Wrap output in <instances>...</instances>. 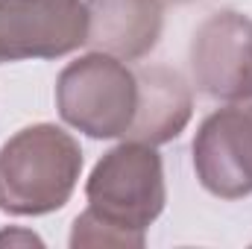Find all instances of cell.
Returning <instances> with one entry per match:
<instances>
[{
    "mask_svg": "<svg viewBox=\"0 0 252 249\" xmlns=\"http://www.w3.org/2000/svg\"><path fill=\"white\" fill-rule=\"evenodd\" d=\"M88 208L76 217L70 247H144L147 226L164 208V170L150 144L129 141L106 153L85 185Z\"/></svg>",
    "mask_w": 252,
    "mask_h": 249,
    "instance_id": "1",
    "label": "cell"
},
{
    "mask_svg": "<svg viewBox=\"0 0 252 249\" xmlns=\"http://www.w3.org/2000/svg\"><path fill=\"white\" fill-rule=\"evenodd\" d=\"M82 170L79 144L53 124L21 129L0 147V208L38 217L70 199Z\"/></svg>",
    "mask_w": 252,
    "mask_h": 249,
    "instance_id": "2",
    "label": "cell"
},
{
    "mask_svg": "<svg viewBox=\"0 0 252 249\" xmlns=\"http://www.w3.org/2000/svg\"><path fill=\"white\" fill-rule=\"evenodd\" d=\"M190 70L202 94L244 100L252 94V21L241 12H217L199 24L190 41Z\"/></svg>",
    "mask_w": 252,
    "mask_h": 249,
    "instance_id": "6",
    "label": "cell"
},
{
    "mask_svg": "<svg viewBox=\"0 0 252 249\" xmlns=\"http://www.w3.org/2000/svg\"><path fill=\"white\" fill-rule=\"evenodd\" d=\"M164 3H188V0H164Z\"/></svg>",
    "mask_w": 252,
    "mask_h": 249,
    "instance_id": "9",
    "label": "cell"
},
{
    "mask_svg": "<svg viewBox=\"0 0 252 249\" xmlns=\"http://www.w3.org/2000/svg\"><path fill=\"white\" fill-rule=\"evenodd\" d=\"M138 76V112L126 138L150 147L173 141L190 121V91L185 79L170 67H141Z\"/></svg>",
    "mask_w": 252,
    "mask_h": 249,
    "instance_id": "8",
    "label": "cell"
},
{
    "mask_svg": "<svg viewBox=\"0 0 252 249\" xmlns=\"http://www.w3.org/2000/svg\"><path fill=\"white\" fill-rule=\"evenodd\" d=\"M88 41L97 53L121 62L144 59L161 35L158 0H85Z\"/></svg>",
    "mask_w": 252,
    "mask_h": 249,
    "instance_id": "7",
    "label": "cell"
},
{
    "mask_svg": "<svg viewBox=\"0 0 252 249\" xmlns=\"http://www.w3.org/2000/svg\"><path fill=\"white\" fill-rule=\"evenodd\" d=\"M85 41V0H0V64L56 59Z\"/></svg>",
    "mask_w": 252,
    "mask_h": 249,
    "instance_id": "4",
    "label": "cell"
},
{
    "mask_svg": "<svg viewBox=\"0 0 252 249\" xmlns=\"http://www.w3.org/2000/svg\"><path fill=\"white\" fill-rule=\"evenodd\" d=\"M193 170L220 199L252 193V94L202 121L193 138Z\"/></svg>",
    "mask_w": 252,
    "mask_h": 249,
    "instance_id": "5",
    "label": "cell"
},
{
    "mask_svg": "<svg viewBox=\"0 0 252 249\" xmlns=\"http://www.w3.org/2000/svg\"><path fill=\"white\" fill-rule=\"evenodd\" d=\"M56 106L64 124L91 138H121L138 112V76L115 56H82L59 73Z\"/></svg>",
    "mask_w": 252,
    "mask_h": 249,
    "instance_id": "3",
    "label": "cell"
}]
</instances>
